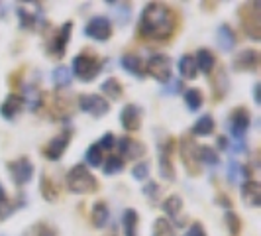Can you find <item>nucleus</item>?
<instances>
[{
    "label": "nucleus",
    "instance_id": "f257e3e1",
    "mask_svg": "<svg viewBox=\"0 0 261 236\" xmlns=\"http://www.w3.org/2000/svg\"><path fill=\"white\" fill-rule=\"evenodd\" d=\"M177 28V16L169 6L163 4H147L140 16V36L144 39L165 41L173 36Z\"/></svg>",
    "mask_w": 261,
    "mask_h": 236
},
{
    "label": "nucleus",
    "instance_id": "f03ea898",
    "mask_svg": "<svg viewBox=\"0 0 261 236\" xmlns=\"http://www.w3.org/2000/svg\"><path fill=\"white\" fill-rule=\"evenodd\" d=\"M67 187H69V191H73L77 195H87V193L96 191L98 183L91 171L79 163V166H73L67 173Z\"/></svg>",
    "mask_w": 261,
    "mask_h": 236
},
{
    "label": "nucleus",
    "instance_id": "7ed1b4c3",
    "mask_svg": "<svg viewBox=\"0 0 261 236\" xmlns=\"http://www.w3.org/2000/svg\"><path fill=\"white\" fill-rule=\"evenodd\" d=\"M100 67H102V61H98L92 55L81 53V55H75V59H73V73L85 83H89L96 77L100 73Z\"/></svg>",
    "mask_w": 261,
    "mask_h": 236
},
{
    "label": "nucleus",
    "instance_id": "20e7f679",
    "mask_svg": "<svg viewBox=\"0 0 261 236\" xmlns=\"http://www.w3.org/2000/svg\"><path fill=\"white\" fill-rule=\"evenodd\" d=\"M249 110L248 108H244V106H240V108H234L232 110V114H230V132H232V138H234L236 142V152H240V148L244 146V136H246V132L249 128Z\"/></svg>",
    "mask_w": 261,
    "mask_h": 236
},
{
    "label": "nucleus",
    "instance_id": "39448f33",
    "mask_svg": "<svg viewBox=\"0 0 261 236\" xmlns=\"http://www.w3.org/2000/svg\"><path fill=\"white\" fill-rule=\"evenodd\" d=\"M79 108L94 118L105 116L110 110V103L100 95H81L79 97Z\"/></svg>",
    "mask_w": 261,
    "mask_h": 236
},
{
    "label": "nucleus",
    "instance_id": "423d86ee",
    "mask_svg": "<svg viewBox=\"0 0 261 236\" xmlns=\"http://www.w3.org/2000/svg\"><path fill=\"white\" fill-rule=\"evenodd\" d=\"M85 34L94 41H106L112 36V24L106 16H92L85 26Z\"/></svg>",
    "mask_w": 261,
    "mask_h": 236
},
{
    "label": "nucleus",
    "instance_id": "0eeeda50",
    "mask_svg": "<svg viewBox=\"0 0 261 236\" xmlns=\"http://www.w3.org/2000/svg\"><path fill=\"white\" fill-rule=\"evenodd\" d=\"M147 73L155 79V81H159V83H167L171 79L169 55H163V53L151 55L149 61H147Z\"/></svg>",
    "mask_w": 261,
    "mask_h": 236
},
{
    "label": "nucleus",
    "instance_id": "6e6552de",
    "mask_svg": "<svg viewBox=\"0 0 261 236\" xmlns=\"http://www.w3.org/2000/svg\"><path fill=\"white\" fill-rule=\"evenodd\" d=\"M8 171H10V175H12L16 185H26L34 177V166H32V161L28 157H18V159L10 161L8 163Z\"/></svg>",
    "mask_w": 261,
    "mask_h": 236
},
{
    "label": "nucleus",
    "instance_id": "1a4fd4ad",
    "mask_svg": "<svg viewBox=\"0 0 261 236\" xmlns=\"http://www.w3.org/2000/svg\"><path fill=\"white\" fill-rule=\"evenodd\" d=\"M71 142V132L65 130L61 132V134H57L55 138H51L47 146H45V150H43V154L47 159H51V161H57V159H61L63 154H65L67 146Z\"/></svg>",
    "mask_w": 261,
    "mask_h": 236
},
{
    "label": "nucleus",
    "instance_id": "9d476101",
    "mask_svg": "<svg viewBox=\"0 0 261 236\" xmlns=\"http://www.w3.org/2000/svg\"><path fill=\"white\" fill-rule=\"evenodd\" d=\"M120 124L124 126V130L136 132L142 126V110L136 105H126L120 112Z\"/></svg>",
    "mask_w": 261,
    "mask_h": 236
},
{
    "label": "nucleus",
    "instance_id": "9b49d317",
    "mask_svg": "<svg viewBox=\"0 0 261 236\" xmlns=\"http://www.w3.org/2000/svg\"><path fill=\"white\" fill-rule=\"evenodd\" d=\"M246 18H244V30L251 39L261 38V20H259V8H249L244 6Z\"/></svg>",
    "mask_w": 261,
    "mask_h": 236
},
{
    "label": "nucleus",
    "instance_id": "f8f14e48",
    "mask_svg": "<svg viewBox=\"0 0 261 236\" xmlns=\"http://www.w3.org/2000/svg\"><path fill=\"white\" fill-rule=\"evenodd\" d=\"M118 148H120V154L128 159H136V157H142L145 154V146L134 138H120Z\"/></svg>",
    "mask_w": 261,
    "mask_h": 236
},
{
    "label": "nucleus",
    "instance_id": "ddd939ff",
    "mask_svg": "<svg viewBox=\"0 0 261 236\" xmlns=\"http://www.w3.org/2000/svg\"><path fill=\"white\" fill-rule=\"evenodd\" d=\"M171 146H173V142L169 140L167 146L161 148V154H159V173L167 181L175 179V168H173V161H171Z\"/></svg>",
    "mask_w": 261,
    "mask_h": 236
},
{
    "label": "nucleus",
    "instance_id": "4468645a",
    "mask_svg": "<svg viewBox=\"0 0 261 236\" xmlns=\"http://www.w3.org/2000/svg\"><path fill=\"white\" fill-rule=\"evenodd\" d=\"M259 63V53L255 50H246V52L238 53L234 59V67L238 71H253L257 69Z\"/></svg>",
    "mask_w": 261,
    "mask_h": 236
},
{
    "label": "nucleus",
    "instance_id": "2eb2a0df",
    "mask_svg": "<svg viewBox=\"0 0 261 236\" xmlns=\"http://www.w3.org/2000/svg\"><path fill=\"white\" fill-rule=\"evenodd\" d=\"M71 30H73V22H65L63 28L59 30V34L55 36L53 45H51L53 55H57V57H63V55H65L67 41H69V36H71Z\"/></svg>",
    "mask_w": 261,
    "mask_h": 236
},
{
    "label": "nucleus",
    "instance_id": "dca6fc26",
    "mask_svg": "<svg viewBox=\"0 0 261 236\" xmlns=\"http://www.w3.org/2000/svg\"><path fill=\"white\" fill-rule=\"evenodd\" d=\"M22 108H24V99L18 97V95H10V97H6V101L0 106V114L10 120V118H14L16 114H20Z\"/></svg>",
    "mask_w": 261,
    "mask_h": 236
},
{
    "label": "nucleus",
    "instance_id": "f3484780",
    "mask_svg": "<svg viewBox=\"0 0 261 236\" xmlns=\"http://www.w3.org/2000/svg\"><path fill=\"white\" fill-rule=\"evenodd\" d=\"M216 43L222 52H232L236 48V36L232 32V28L222 24V26L216 30Z\"/></svg>",
    "mask_w": 261,
    "mask_h": 236
},
{
    "label": "nucleus",
    "instance_id": "a211bd4d",
    "mask_svg": "<svg viewBox=\"0 0 261 236\" xmlns=\"http://www.w3.org/2000/svg\"><path fill=\"white\" fill-rule=\"evenodd\" d=\"M181 157L185 159L189 171L196 173L195 166H198V148L193 144V140H185L183 142V146H181Z\"/></svg>",
    "mask_w": 261,
    "mask_h": 236
},
{
    "label": "nucleus",
    "instance_id": "6ab92c4d",
    "mask_svg": "<svg viewBox=\"0 0 261 236\" xmlns=\"http://www.w3.org/2000/svg\"><path fill=\"white\" fill-rule=\"evenodd\" d=\"M242 197H244V203H246V205L257 207L261 203L259 183H257V181H248V183L242 187Z\"/></svg>",
    "mask_w": 261,
    "mask_h": 236
},
{
    "label": "nucleus",
    "instance_id": "aec40b11",
    "mask_svg": "<svg viewBox=\"0 0 261 236\" xmlns=\"http://www.w3.org/2000/svg\"><path fill=\"white\" fill-rule=\"evenodd\" d=\"M138 224H140V215L138 210L126 209L122 217V226H124V236H138Z\"/></svg>",
    "mask_w": 261,
    "mask_h": 236
},
{
    "label": "nucleus",
    "instance_id": "412c9836",
    "mask_svg": "<svg viewBox=\"0 0 261 236\" xmlns=\"http://www.w3.org/2000/svg\"><path fill=\"white\" fill-rule=\"evenodd\" d=\"M108 217H110V213H108L106 203H102V201H96V203L92 205V213H91L92 224H94L96 228H105L106 223H108Z\"/></svg>",
    "mask_w": 261,
    "mask_h": 236
},
{
    "label": "nucleus",
    "instance_id": "4be33fe9",
    "mask_svg": "<svg viewBox=\"0 0 261 236\" xmlns=\"http://www.w3.org/2000/svg\"><path fill=\"white\" fill-rule=\"evenodd\" d=\"M120 65L124 67V71H128L130 75H138V77H142V75H144V73H142V59H140L138 55H134V53H126V55H122Z\"/></svg>",
    "mask_w": 261,
    "mask_h": 236
},
{
    "label": "nucleus",
    "instance_id": "5701e85b",
    "mask_svg": "<svg viewBox=\"0 0 261 236\" xmlns=\"http://www.w3.org/2000/svg\"><path fill=\"white\" fill-rule=\"evenodd\" d=\"M179 73L183 79H195L198 75V69L195 63V55H183L179 59Z\"/></svg>",
    "mask_w": 261,
    "mask_h": 236
},
{
    "label": "nucleus",
    "instance_id": "b1692460",
    "mask_svg": "<svg viewBox=\"0 0 261 236\" xmlns=\"http://www.w3.org/2000/svg\"><path fill=\"white\" fill-rule=\"evenodd\" d=\"M212 132H214V120H212L210 114H202L195 122V126H193V134L195 136H210Z\"/></svg>",
    "mask_w": 261,
    "mask_h": 236
},
{
    "label": "nucleus",
    "instance_id": "393cba45",
    "mask_svg": "<svg viewBox=\"0 0 261 236\" xmlns=\"http://www.w3.org/2000/svg\"><path fill=\"white\" fill-rule=\"evenodd\" d=\"M195 63L196 69H200L202 73H210L214 67V55L208 50H198L195 55Z\"/></svg>",
    "mask_w": 261,
    "mask_h": 236
},
{
    "label": "nucleus",
    "instance_id": "a878e982",
    "mask_svg": "<svg viewBox=\"0 0 261 236\" xmlns=\"http://www.w3.org/2000/svg\"><path fill=\"white\" fill-rule=\"evenodd\" d=\"M163 210L169 215L171 219H175L177 221V217H179V213L183 210V201H181V197H177V195H171L167 197L165 201H163Z\"/></svg>",
    "mask_w": 261,
    "mask_h": 236
},
{
    "label": "nucleus",
    "instance_id": "bb28decb",
    "mask_svg": "<svg viewBox=\"0 0 261 236\" xmlns=\"http://www.w3.org/2000/svg\"><path fill=\"white\" fill-rule=\"evenodd\" d=\"M100 89H102V92H105L108 99H112V101H118V99L122 97V83L114 77L106 79Z\"/></svg>",
    "mask_w": 261,
    "mask_h": 236
},
{
    "label": "nucleus",
    "instance_id": "cd10ccee",
    "mask_svg": "<svg viewBox=\"0 0 261 236\" xmlns=\"http://www.w3.org/2000/svg\"><path fill=\"white\" fill-rule=\"evenodd\" d=\"M71 79H73V73L69 71V67L59 65L57 69H53V83L57 87H67L71 83Z\"/></svg>",
    "mask_w": 261,
    "mask_h": 236
},
{
    "label": "nucleus",
    "instance_id": "c85d7f7f",
    "mask_svg": "<svg viewBox=\"0 0 261 236\" xmlns=\"http://www.w3.org/2000/svg\"><path fill=\"white\" fill-rule=\"evenodd\" d=\"M198 161H202V163H208V166H218L220 163V157H218V154L212 150V148H208V146H202V148H198Z\"/></svg>",
    "mask_w": 261,
    "mask_h": 236
},
{
    "label": "nucleus",
    "instance_id": "c756f323",
    "mask_svg": "<svg viewBox=\"0 0 261 236\" xmlns=\"http://www.w3.org/2000/svg\"><path fill=\"white\" fill-rule=\"evenodd\" d=\"M185 103L191 110H198L202 106V92L198 89H189L185 92Z\"/></svg>",
    "mask_w": 261,
    "mask_h": 236
},
{
    "label": "nucleus",
    "instance_id": "7c9ffc66",
    "mask_svg": "<svg viewBox=\"0 0 261 236\" xmlns=\"http://www.w3.org/2000/svg\"><path fill=\"white\" fill-rule=\"evenodd\" d=\"M87 163L91 166V168H98V166H102V150L98 148V146H89V150H87Z\"/></svg>",
    "mask_w": 261,
    "mask_h": 236
},
{
    "label": "nucleus",
    "instance_id": "2f4dec72",
    "mask_svg": "<svg viewBox=\"0 0 261 236\" xmlns=\"http://www.w3.org/2000/svg\"><path fill=\"white\" fill-rule=\"evenodd\" d=\"M122 170H124V161H122V157L110 156L105 161V173L106 175H114V173H120Z\"/></svg>",
    "mask_w": 261,
    "mask_h": 236
},
{
    "label": "nucleus",
    "instance_id": "473e14b6",
    "mask_svg": "<svg viewBox=\"0 0 261 236\" xmlns=\"http://www.w3.org/2000/svg\"><path fill=\"white\" fill-rule=\"evenodd\" d=\"M41 193H43V197H45L47 201H53V199H57V195H59V189L55 187V183H53L51 179L43 177V179H41Z\"/></svg>",
    "mask_w": 261,
    "mask_h": 236
},
{
    "label": "nucleus",
    "instance_id": "72a5a7b5",
    "mask_svg": "<svg viewBox=\"0 0 261 236\" xmlns=\"http://www.w3.org/2000/svg\"><path fill=\"white\" fill-rule=\"evenodd\" d=\"M153 236H173V228L165 219H157L155 228H153Z\"/></svg>",
    "mask_w": 261,
    "mask_h": 236
},
{
    "label": "nucleus",
    "instance_id": "f704fd0d",
    "mask_svg": "<svg viewBox=\"0 0 261 236\" xmlns=\"http://www.w3.org/2000/svg\"><path fill=\"white\" fill-rule=\"evenodd\" d=\"M147 173H149V163H145V161L136 163V166H134V170H132V175H134L138 181H144V179H147Z\"/></svg>",
    "mask_w": 261,
    "mask_h": 236
},
{
    "label": "nucleus",
    "instance_id": "c9c22d12",
    "mask_svg": "<svg viewBox=\"0 0 261 236\" xmlns=\"http://www.w3.org/2000/svg\"><path fill=\"white\" fill-rule=\"evenodd\" d=\"M226 224L230 226L232 234H238V232H240L242 223H240V219H238V215H236L234 210H228V213H226Z\"/></svg>",
    "mask_w": 261,
    "mask_h": 236
},
{
    "label": "nucleus",
    "instance_id": "e433bc0d",
    "mask_svg": "<svg viewBox=\"0 0 261 236\" xmlns=\"http://www.w3.org/2000/svg\"><path fill=\"white\" fill-rule=\"evenodd\" d=\"M24 91H26V99H24V101H26L28 105H30V108L34 110V108H36V106H38L39 103H41V99H39L38 91H36L34 87H26Z\"/></svg>",
    "mask_w": 261,
    "mask_h": 236
},
{
    "label": "nucleus",
    "instance_id": "4c0bfd02",
    "mask_svg": "<svg viewBox=\"0 0 261 236\" xmlns=\"http://www.w3.org/2000/svg\"><path fill=\"white\" fill-rule=\"evenodd\" d=\"M18 18H20V26L22 28H34V24H36V16L26 12L24 8H18Z\"/></svg>",
    "mask_w": 261,
    "mask_h": 236
},
{
    "label": "nucleus",
    "instance_id": "58836bf2",
    "mask_svg": "<svg viewBox=\"0 0 261 236\" xmlns=\"http://www.w3.org/2000/svg\"><path fill=\"white\" fill-rule=\"evenodd\" d=\"M10 215H12V205L8 203V199L0 201V223H2V221H6Z\"/></svg>",
    "mask_w": 261,
    "mask_h": 236
},
{
    "label": "nucleus",
    "instance_id": "ea45409f",
    "mask_svg": "<svg viewBox=\"0 0 261 236\" xmlns=\"http://www.w3.org/2000/svg\"><path fill=\"white\" fill-rule=\"evenodd\" d=\"M96 146H98L100 150H110V148L114 146V136H112V132H106L105 136L100 138V142H98Z\"/></svg>",
    "mask_w": 261,
    "mask_h": 236
},
{
    "label": "nucleus",
    "instance_id": "a19ab883",
    "mask_svg": "<svg viewBox=\"0 0 261 236\" xmlns=\"http://www.w3.org/2000/svg\"><path fill=\"white\" fill-rule=\"evenodd\" d=\"M242 171V166H238V163H230V170H228V177L232 179V183H240V179H238V173Z\"/></svg>",
    "mask_w": 261,
    "mask_h": 236
},
{
    "label": "nucleus",
    "instance_id": "79ce46f5",
    "mask_svg": "<svg viewBox=\"0 0 261 236\" xmlns=\"http://www.w3.org/2000/svg\"><path fill=\"white\" fill-rule=\"evenodd\" d=\"M187 236H206V232H204L202 224H200V223H195L193 226H191V228H189Z\"/></svg>",
    "mask_w": 261,
    "mask_h": 236
},
{
    "label": "nucleus",
    "instance_id": "37998d69",
    "mask_svg": "<svg viewBox=\"0 0 261 236\" xmlns=\"http://www.w3.org/2000/svg\"><path fill=\"white\" fill-rule=\"evenodd\" d=\"M157 191H159V187H157V183H153V181H151V183L145 185V189H144V193H145L147 197H149V199H155Z\"/></svg>",
    "mask_w": 261,
    "mask_h": 236
},
{
    "label": "nucleus",
    "instance_id": "c03bdc74",
    "mask_svg": "<svg viewBox=\"0 0 261 236\" xmlns=\"http://www.w3.org/2000/svg\"><path fill=\"white\" fill-rule=\"evenodd\" d=\"M259 89H261V85L257 83V85H255V89H253V99H255V103H257V105L261 103V99H259Z\"/></svg>",
    "mask_w": 261,
    "mask_h": 236
},
{
    "label": "nucleus",
    "instance_id": "a18cd8bd",
    "mask_svg": "<svg viewBox=\"0 0 261 236\" xmlns=\"http://www.w3.org/2000/svg\"><path fill=\"white\" fill-rule=\"evenodd\" d=\"M6 199V193H4V187L0 185V201H4Z\"/></svg>",
    "mask_w": 261,
    "mask_h": 236
},
{
    "label": "nucleus",
    "instance_id": "49530a36",
    "mask_svg": "<svg viewBox=\"0 0 261 236\" xmlns=\"http://www.w3.org/2000/svg\"><path fill=\"white\" fill-rule=\"evenodd\" d=\"M218 146L224 148V146H226V138H220V140H218Z\"/></svg>",
    "mask_w": 261,
    "mask_h": 236
}]
</instances>
